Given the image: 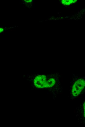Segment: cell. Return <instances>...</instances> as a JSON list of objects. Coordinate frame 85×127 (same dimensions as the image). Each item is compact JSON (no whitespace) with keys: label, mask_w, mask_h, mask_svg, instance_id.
Masks as SVG:
<instances>
[{"label":"cell","mask_w":85,"mask_h":127,"mask_svg":"<svg viewBox=\"0 0 85 127\" xmlns=\"http://www.w3.org/2000/svg\"><path fill=\"white\" fill-rule=\"evenodd\" d=\"M78 116L80 122L85 125V99L83 101L78 108Z\"/></svg>","instance_id":"obj_3"},{"label":"cell","mask_w":85,"mask_h":127,"mask_svg":"<svg viewBox=\"0 0 85 127\" xmlns=\"http://www.w3.org/2000/svg\"><path fill=\"white\" fill-rule=\"evenodd\" d=\"M4 29L1 27L0 28V32L1 33L2 32H3L4 31Z\"/></svg>","instance_id":"obj_7"},{"label":"cell","mask_w":85,"mask_h":127,"mask_svg":"<svg viewBox=\"0 0 85 127\" xmlns=\"http://www.w3.org/2000/svg\"><path fill=\"white\" fill-rule=\"evenodd\" d=\"M35 4V2H33V4Z\"/></svg>","instance_id":"obj_11"},{"label":"cell","mask_w":85,"mask_h":127,"mask_svg":"<svg viewBox=\"0 0 85 127\" xmlns=\"http://www.w3.org/2000/svg\"><path fill=\"white\" fill-rule=\"evenodd\" d=\"M10 31L11 32H15L16 30H11Z\"/></svg>","instance_id":"obj_8"},{"label":"cell","mask_w":85,"mask_h":127,"mask_svg":"<svg viewBox=\"0 0 85 127\" xmlns=\"http://www.w3.org/2000/svg\"><path fill=\"white\" fill-rule=\"evenodd\" d=\"M85 92V77H78L72 88V93L76 97Z\"/></svg>","instance_id":"obj_1"},{"label":"cell","mask_w":85,"mask_h":127,"mask_svg":"<svg viewBox=\"0 0 85 127\" xmlns=\"http://www.w3.org/2000/svg\"><path fill=\"white\" fill-rule=\"evenodd\" d=\"M21 4H22V2H21Z\"/></svg>","instance_id":"obj_9"},{"label":"cell","mask_w":85,"mask_h":127,"mask_svg":"<svg viewBox=\"0 0 85 127\" xmlns=\"http://www.w3.org/2000/svg\"><path fill=\"white\" fill-rule=\"evenodd\" d=\"M3 35H4V34H3Z\"/></svg>","instance_id":"obj_12"},{"label":"cell","mask_w":85,"mask_h":127,"mask_svg":"<svg viewBox=\"0 0 85 127\" xmlns=\"http://www.w3.org/2000/svg\"><path fill=\"white\" fill-rule=\"evenodd\" d=\"M77 1L76 0H62L61 1V3L63 5H68L72 4L74 3Z\"/></svg>","instance_id":"obj_5"},{"label":"cell","mask_w":85,"mask_h":127,"mask_svg":"<svg viewBox=\"0 0 85 127\" xmlns=\"http://www.w3.org/2000/svg\"><path fill=\"white\" fill-rule=\"evenodd\" d=\"M34 2H35V0H34Z\"/></svg>","instance_id":"obj_10"},{"label":"cell","mask_w":85,"mask_h":127,"mask_svg":"<svg viewBox=\"0 0 85 127\" xmlns=\"http://www.w3.org/2000/svg\"><path fill=\"white\" fill-rule=\"evenodd\" d=\"M24 1H25L26 3H31L32 1V0H25Z\"/></svg>","instance_id":"obj_6"},{"label":"cell","mask_w":85,"mask_h":127,"mask_svg":"<svg viewBox=\"0 0 85 127\" xmlns=\"http://www.w3.org/2000/svg\"><path fill=\"white\" fill-rule=\"evenodd\" d=\"M55 81L53 78H51L47 80L46 88H49L53 86L55 84Z\"/></svg>","instance_id":"obj_4"},{"label":"cell","mask_w":85,"mask_h":127,"mask_svg":"<svg viewBox=\"0 0 85 127\" xmlns=\"http://www.w3.org/2000/svg\"><path fill=\"white\" fill-rule=\"evenodd\" d=\"M47 81L46 77L45 75H39L35 78L33 82L36 87L43 88H46Z\"/></svg>","instance_id":"obj_2"}]
</instances>
